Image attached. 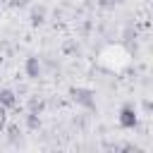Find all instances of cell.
<instances>
[{
  "label": "cell",
  "mask_w": 153,
  "mask_h": 153,
  "mask_svg": "<svg viewBox=\"0 0 153 153\" xmlns=\"http://www.w3.org/2000/svg\"><path fill=\"white\" fill-rule=\"evenodd\" d=\"M120 127L122 129H134L136 127V110L131 108V105H124L122 110H120Z\"/></svg>",
  "instance_id": "1"
},
{
  "label": "cell",
  "mask_w": 153,
  "mask_h": 153,
  "mask_svg": "<svg viewBox=\"0 0 153 153\" xmlns=\"http://www.w3.org/2000/svg\"><path fill=\"white\" fill-rule=\"evenodd\" d=\"M0 105H2L5 110L14 108V105H17V96H14V91H10V88H0Z\"/></svg>",
  "instance_id": "2"
},
{
  "label": "cell",
  "mask_w": 153,
  "mask_h": 153,
  "mask_svg": "<svg viewBox=\"0 0 153 153\" xmlns=\"http://www.w3.org/2000/svg\"><path fill=\"white\" fill-rule=\"evenodd\" d=\"M38 74H41L38 57H29V60H26V76H29V79H36Z\"/></svg>",
  "instance_id": "3"
},
{
  "label": "cell",
  "mask_w": 153,
  "mask_h": 153,
  "mask_svg": "<svg viewBox=\"0 0 153 153\" xmlns=\"http://www.w3.org/2000/svg\"><path fill=\"white\" fill-rule=\"evenodd\" d=\"M74 100H79L81 105H91V103H93L91 93H88V91H81V88H79V91H74Z\"/></svg>",
  "instance_id": "4"
},
{
  "label": "cell",
  "mask_w": 153,
  "mask_h": 153,
  "mask_svg": "<svg viewBox=\"0 0 153 153\" xmlns=\"http://www.w3.org/2000/svg\"><path fill=\"white\" fill-rule=\"evenodd\" d=\"M2 124H5V108L0 105V127H2Z\"/></svg>",
  "instance_id": "5"
},
{
  "label": "cell",
  "mask_w": 153,
  "mask_h": 153,
  "mask_svg": "<svg viewBox=\"0 0 153 153\" xmlns=\"http://www.w3.org/2000/svg\"><path fill=\"white\" fill-rule=\"evenodd\" d=\"M117 2H120V0H117Z\"/></svg>",
  "instance_id": "6"
}]
</instances>
